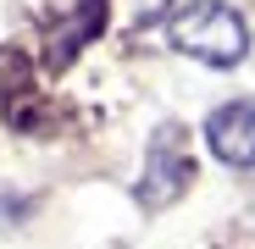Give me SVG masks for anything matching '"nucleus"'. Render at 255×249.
Here are the masks:
<instances>
[{
	"instance_id": "nucleus-2",
	"label": "nucleus",
	"mask_w": 255,
	"mask_h": 249,
	"mask_svg": "<svg viewBox=\"0 0 255 249\" xmlns=\"http://www.w3.org/2000/svg\"><path fill=\"white\" fill-rule=\"evenodd\" d=\"M194 177V161H189V139L183 128H155L150 133V161H144V183H139V205L161 211V205H172Z\"/></svg>"
},
{
	"instance_id": "nucleus-3",
	"label": "nucleus",
	"mask_w": 255,
	"mask_h": 249,
	"mask_svg": "<svg viewBox=\"0 0 255 249\" xmlns=\"http://www.w3.org/2000/svg\"><path fill=\"white\" fill-rule=\"evenodd\" d=\"M205 144L217 150L228 166H255V100H228L211 111L205 122Z\"/></svg>"
},
{
	"instance_id": "nucleus-4",
	"label": "nucleus",
	"mask_w": 255,
	"mask_h": 249,
	"mask_svg": "<svg viewBox=\"0 0 255 249\" xmlns=\"http://www.w3.org/2000/svg\"><path fill=\"white\" fill-rule=\"evenodd\" d=\"M106 22V0H89V6H78L56 33H50V61L61 67V61H72L78 56V45H83V39H95V28Z\"/></svg>"
},
{
	"instance_id": "nucleus-1",
	"label": "nucleus",
	"mask_w": 255,
	"mask_h": 249,
	"mask_svg": "<svg viewBox=\"0 0 255 249\" xmlns=\"http://www.w3.org/2000/svg\"><path fill=\"white\" fill-rule=\"evenodd\" d=\"M166 33H172V45L205 67H239L244 50H250V28L233 6H222V0H189L183 11H172V22H166Z\"/></svg>"
},
{
	"instance_id": "nucleus-5",
	"label": "nucleus",
	"mask_w": 255,
	"mask_h": 249,
	"mask_svg": "<svg viewBox=\"0 0 255 249\" xmlns=\"http://www.w3.org/2000/svg\"><path fill=\"white\" fill-rule=\"evenodd\" d=\"M0 72H22V67H17V61H11V56H0Z\"/></svg>"
}]
</instances>
